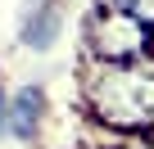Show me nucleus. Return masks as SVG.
Listing matches in <instances>:
<instances>
[{
    "label": "nucleus",
    "mask_w": 154,
    "mask_h": 149,
    "mask_svg": "<svg viewBox=\"0 0 154 149\" xmlns=\"http://www.w3.org/2000/svg\"><path fill=\"white\" fill-rule=\"evenodd\" d=\"M82 100H86V113L104 122L109 131H122V136L154 131V54L131 63L86 59Z\"/></svg>",
    "instance_id": "f257e3e1"
},
{
    "label": "nucleus",
    "mask_w": 154,
    "mask_h": 149,
    "mask_svg": "<svg viewBox=\"0 0 154 149\" xmlns=\"http://www.w3.org/2000/svg\"><path fill=\"white\" fill-rule=\"evenodd\" d=\"M154 54V27L145 18H136L131 9L118 5H95L91 23H86V59L95 63H131Z\"/></svg>",
    "instance_id": "f03ea898"
},
{
    "label": "nucleus",
    "mask_w": 154,
    "mask_h": 149,
    "mask_svg": "<svg viewBox=\"0 0 154 149\" xmlns=\"http://www.w3.org/2000/svg\"><path fill=\"white\" fill-rule=\"evenodd\" d=\"M45 122V91L41 86H18L9 95V136L14 140H36Z\"/></svg>",
    "instance_id": "7ed1b4c3"
},
{
    "label": "nucleus",
    "mask_w": 154,
    "mask_h": 149,
    "mask_svg": "<svg viewBox=\"0 0 154 149\" xmlns=\"http://www.w3.org/2000/svg\"><path fill=\"white\" fill-rule=\"evenodd\" d=\"M59 23H63L59 0H41V5H32V18L23 23V45H27V50H50V45L59 41Z\"/></svg>",
    "instance_id": "20e7f679"
},
{
    "label": "nucleus",
    "mask_w": 154,
    "mask_h": 149,
    "mask_svg": "<svg viewBox=\"0 0 154 149\" xmlns=\"http://www.w3.org/2000/svg\"><path fill=\"white\" fill-rule=\"evenodd\" d=\"M0 136H9V91L0 86Z\"/></svg>",
    "instance_id": "39448f33"
}]
</instances>
